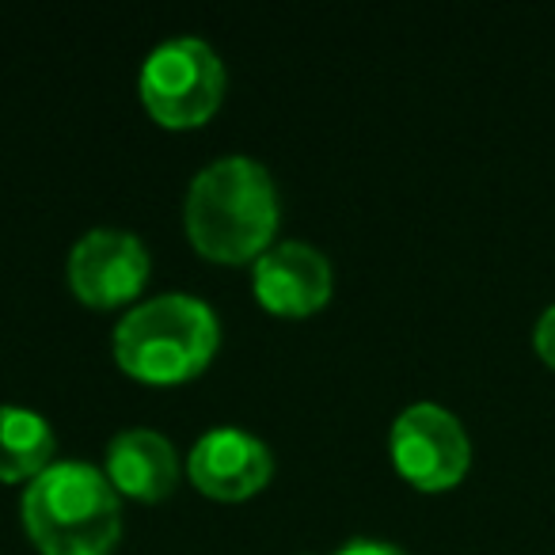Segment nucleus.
<instances>
[{"label": "nucleus", "instance_id": "f257e3e1", "mask_svg": "<svg viewBox=\"0 0 555 555\" xmlns=\"http://www.w3.org/2000/svg\"><path fill=\"white\" fill-rule=\"evenodd\" d=\"M282 198L274 176L255 156H221L186 186L183 224L194 251L209 262L240 267L274 247Z\"/></svg>", "mask_w": 555, "mask_h": 555}, {"label": "nucleus", "instance_id": "f03ea898", "mask_svg": "<svg viewBox=\"0 0 555 555\" xmlns=\"http://www.w3.org/2000/svg\"><path fill=\"white\" fill-rule=\"evenodd\" d=\"M221 347V320L202 297L160 294L138 301L118 320L115 362L141 385H186L202 377Z\"/></svg>", "mask_w": 555, "mask_h": 555}, {"label": "nucleus", "instance_id": "7ed1b4c3", "mask_svg": "<svg viewBox=\"0 0 555 555\" xmlns=\"http://www.w3.org/2000/svg\"><path fill=\"white\" fill-rule=\"evenodd\" d=\"M20 514L42 555H111L122 540V494L85 461H57L27 483Z\"/></svg>", "mask_w": 555, "mask_h": 555}, {"label": "nucleus", "instance_id": "20e7f679", "mask_svg": "<svg viewBox=\"0 0 555 555\" xmlns=\"http://www.w3.org/2000/svg\"><path fill=\"white\" fill-rule=\"evenodd\" d=\"M224 65L209 42L194 35L168 39L145 57L138 73L141 107L164 130H198L221 111Z\"/></svg>", "mask_w": 555, "mask_h": 555}, {"label": "nucleus", "instance_id": "39448f33", "mask_svg": "<svg viewBox=\"0 0 555 555\" xmlns=\"http://www.w3.org/2000/svg\"><path fill=\"white\" fill-rule=\"evenodd\" d=\"M388 453L415 491H453L472 468V438L464 423L441 403H411L396 415L388 434Z\"/></svg>", "mask_w": 555, "mask_h": 555}, {"label": "nucleus", "instance_id": "423d86ee", "mask_svg": "<svg viewBox=\"0 0 555 555\" xmlns=\"http://www.w3.org/2000/svg\"><path fill=\"white\" fill-rule=\"evenodd\" d=\"M153 259L126 229H92L69 251V289L88 309H122L145 294Z\"/></svg>", "mask_w": 555, "mask_h": 555}, {"label": "nucleus", "instance_id": "0eeeda50", "mask_svg": "<svg viewBox=\"0 0 555 555\" xmlns=\"http://www.w3.org/2000/svg\"><path fill=\"white\" fill-rule=\"evenodd\" d=\"M251 294L274 317H317L335 294L332 259L305 240H282L255 259Z\"/></svg>", "mask_w": 555, "mask_h": 555}, {"label": "nucleus", "instance_id": "6e6552de", "mask_svg": "<svg viewBox=\"0 0 555 555\" xmlns=\"http://www.w3.org/2000/svg\"><path fill=\"white\" fill-rule=\"evenodd\" d=\"M274 476V453L262 438L240 426H217L202 434L186 453V479L194 491L217 502H244L259 494Z\"/></svg>", "mask_w": 555, "mask_h": 555}, {"label": "nucleus", "instance_id": "1a4fd4ad", "mask_svg": "<svg viewBox=\"0 0 555 555\" xmlns=\"http://www.w3.org/2000/svg\"><path fill=\"white\" fill-rule=\"evenodd\" d=\"M103 476L126 499L164 502L179 483V453L160 430L130 426L111 438Z\"/></svg>", "mask_w": 555, "mask_h": 555}, {"label": "nucleus", "instance_id": "9d476101", "mask_svg": "<svg viewBox=\"0 0 555 555\" xmlns=\"http://www.w3.org/2000/svg\"><path fill=\"white\" fill-rule=\"evenodd\" d=\"M54 464V426L39 411L4 403L0 408V483H35Z\"/></svg>", "mask_w": 555, "mask_h": 555}, {"label": "nucleus", "instance_id": "9b49d317", "mask_svg": "<svg viewBox=\"0 0 555 555\" xmlns=\"http://www.w3.org/2000/svg\"><path fill=\"white\" fill-rule=\"evenodd\" d=\"M532 350H537L547 370H555V301L540 312L537 327H532Z\"/></svg>", "mask_w": 555, "mask_h": 555}, {"label": "nucleus", "instance_id": "f8f14e48", "mask_svg": "<svg viewBox=\"0 0 555 555\" xmlns=\"http://www.w3.org/2000/svg\"><path fill=\"white\" fill-rule=\"evenodd\" d=\"M335 555H408L400 544H388V540H373V537H362V540H350L343 544Z\"/></svg>", "mask_w": 555, "mask_h": 555}]
</instances>
